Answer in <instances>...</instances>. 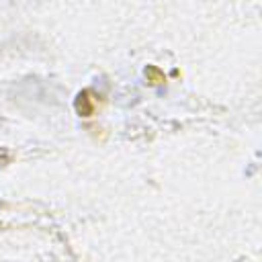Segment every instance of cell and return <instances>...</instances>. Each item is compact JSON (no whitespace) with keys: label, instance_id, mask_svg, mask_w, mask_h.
<instances>
[{"label":"cell","instance_id":"cell-1","mask_svg":"<svg viewBox=\"0 0 262 262\" xmlns=\"http://www.w3.org/2000/svg\"><path fill=\"white\" fill-rule=\"evenodd\" d=\"M76 107H78V113L82 117H92V113H94V101H90V98H88V92H82L78 96Z\"/></svg>","mask_w":262,"mask_h":262},{"label":"cell","instance_id":"cell-2","mask_svg":"<svg viewBox=\"0 0 262 262\" xmlns=\"http://www.w3.org/2000/svg\"><path fill=\"white\" fill-rule=\"evenodd\" d=\"M146 76H147V82H149V84H154V86L164 84V82H166L164 74H162L158 68H154V66H149V68L146 70Z\"/></svg>","mask_w":262,"mask_h":262}]
</instances>
